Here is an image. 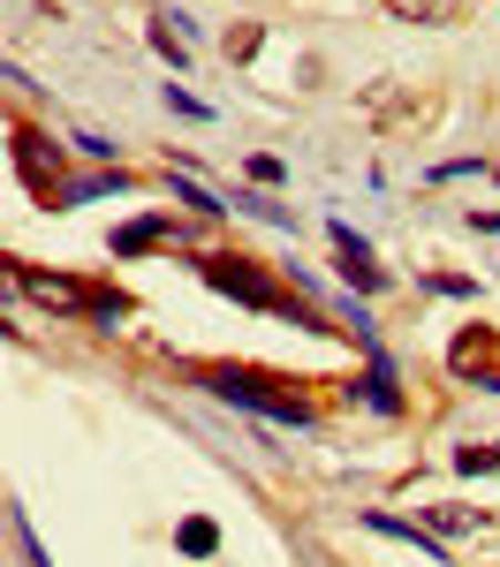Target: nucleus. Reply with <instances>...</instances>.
Instances as JSON below:
<instances>
[{
  "instance_id": "f257e3e1",
  "label": "nucleus",
  "mask_w": 500,
  "mask_h": 567,
  "mask_svg": "<svg viewBox=\"0 0 500 567\" xmlns=\"http://www.w3.org/2000/svg\"><path fill=\"white\" fill-rule=\"evenodd\" d=\"M197 386L227 401V409H251L258 424H280V432H318V409L304 393H288L273 371H251V363H205L197 371Z\"/></svg>"
},
{
  "instance_id": "f03ea898",
  "label": "nucleus",
  "mask_w": 500,
  "mask_h": 567,
  "mask_svg": "<svg viewBox=\"0 0 500 567\" xmlns=\"http://www.w3.org/2000/svg\"><path fill=\"white\" fill-rule=\"evenodd\" d=\"M8 296L39 303L45 318H91L99 310V288L69 280V272H39V265H8Z\"/></svg>"
},
{
  "instance_id": "7ed1b4c3",
  "label": "nucleus",
  "mask_w": 500,
  "mask_h": 567,
  "mask_svg": "<svg viewBox=\"0 0 500 567\" xmlns=\"http://www.w3.org/2000/svg\"><path fill=\"white\" fill-rule=\"evenodd\" d=\"M197 280H205L213 296H235L243 310H280V318H288V296H280V288H273V280H266L251 258H235V250H221V258H197Z\"/></svg>"
},
{
  "instance_id": "20e7f679",
  "label": "nucleus",
  "mask_w": 500,
  "mask_h": 567,
  "mask_svg": "<svg viewBox=\"0 0 500 567\" xmlns=\"http://www.w3.org/2000/svg\"><path fill=\"white\" fill-rule=\"evenodd\" d=\"M326 235H334V265H341L349 296H379V288H387V265L371 258V243H364L349 219H326Z\"/></svg>"
},
{
  "instance_id": "39448f33",
  "label": "nucleus",
  "mask_w": 500,
  "mask_h": 567,
  "mask_svg": "<svg viewBox=\"0 0 500 567\" xmlns=\"http://www.w3.org/2000/svg\"><path fill=\"white\" fill-rule=\"evenodd\" d=\"M16 175L31 182V189H39L45 205H53V197L69 189V167H61V144H53V136H39V130H16Z\"/></svg>"
},
{
  "instance_id": "423d86ee",
  "label": "nucleus",
  "mask_w": 500,
  "mask_h": 567,
  "mask_svg": "<svg viewBox=\"0 0 500 567\" xmlns=\"http://www.w3.org/2000/svg\"><path fill=\"white\" fill-rule=\"evenodd\" d=\"M349 401H364L371 416H402V379H395V355L387 349L364 355V379H349Z\"/></svg>"
},
{
  "instance_id": "0eeeda50",
  "label": "nucleus",
  "mask_w": 500,
  "mask_h": 567,
  "mask_svg": "<svg viewBox=\"0 0 500 567\" xmlns=\"http://www.w3.org/2000/svg\"><path fill=\"white\" fill-rule=\"evenodd\" d=\"M160 243H182V219L175 213H136L130 227H114V235H106V250H114V258H144V250H160Z\"/></svg>"
},
{
  "instance_id": "6e6552de",
  "label": "nucleus",
  "mask_w": 500,
  "mask_h": 567,
  "mask_svg": "<svg viewBox=\"0 0 500 567\" xmlns=\"http://www.w3.org/2000/svg\"><path fill=\"white\" fill-rule=\"evenodd\" d=\"M99 197H130V175L122 167H99V175H76L61 197H53V213H76V205H99Z\"/></svg>"
},
{
  "instance_id": "1a4fd4ad",
  "label": "nucleus",
  "mask_w": 500,
  "mask_h": 567,
  "mask_svg": "<svg viewBox=\"0 0 500 567\" xmlns=\"http://www.w3.org/2000/svg\"><path fill=\"white\" fill-rule=\"evenodd\" d=\"M364 529H371V537H395V545H417V553H425L432 567H448V545H440V537H432L425 523H395V515H364Z\"/></svg>"
},
{
  "instance_id": "9d476101",
  "label": "nucleus",
  "mask_w": 500,
  "mask_h": 567,
  "mask_svg": "<svg viewBox=\"0 0 500 567\" xmlns=\"http://www.w3.org/2000/svg\"><path fill=\"white\" fill-rule=\"evenodd\" d=\"M144 45H152V53H160V61H167V69H190V39H182V16L175 8H160V16H152V23H144Z\"/></svg>"
},
{
  "instance_id": "9b49d317",
  "label": "nucleus",
  "mask_w": 500,
  "mask_h": 567,
  "mask_svg": "<svg viewBox=\"0 0 500 567\" xmlns=\"http://www.w3.org/2000/svg\"><path fill=\"white\" fill-rule=\"evenodd\" d=\"M167 189H175V205H190L197 219H227V213H235L221 189H205V182L190 175V167H167Z\"/></svg>"
},
{
  "instance_id": "f8f14e48",
  "label": "nucleus",
  "mask_w": 500,
  "mask_h": 567,
  "mask_svg": "<svg viewBox=\"0 0 500 567\" xmlns=\"http://www.w3.org/2000/svg\"><path fill=\"white\" fill-rule=\"evenodd\" d=\"M227 205H235L243 219H266V227H280V235H296V227H304V219H296V205H280V197H266V189H235Z\"/></svg>"
},
{
  "instance_id": "ddd939ff",
  "label": "nucleus",
  "mask_w": 500,
  "mask_h": 567,
  "mask_svg": "<svg viewBox=\"0 0 500 567\" xmlns=\"http://www.w3.org/2000/svg\"><path fill=\"white\" fill-rule=\"evenodd\" d=\"M175 553H190V560H213V553H221V529L205 523V515H190V523L175 529Z\"/></svg>"
},
{
  "instance_id": "4468645a",
  "label": "nucleus",
  "mask_w": 500,
  "mask_h": 567,
  "mask_svg": "<svg viewBox=\"0 0 500 567\" xmlns=\"http://www.w3.org/2000/svg\"><path fill=\"white\" fill-rule=\"evenodd\" d=\"M425 523L440 529V537H470V529H486L478 507H425Z\"/></svg>"
},
{
  "instance_id": "2eb2a0df",
  "label": "nucleus",
  "mask_w": 500,
  "mask_h": 567,
  "mask_svg": "<svg viewBox=\"0 0 500 567\" xmlns=\"http://www.w3.org/2000/svg\"><path fill=\"white\" fill-rule=\"evenodd\" d=\"M387 16H395V23H440L448 0H387Z\"/></svg>"
},
{
  "instance_id": "dca6fc26",
  "label": "nucleus",
  "mask_w": 500,
  "mask_h": 567,
  "mask_svg": "<svg viewBox=\"0 0 500 567\" xmlns=\"http://www.w3.org/2000/svg\"><path fill=\"white\" fill-rule=\"evenodd\" d=\"M160 99H167V114H182V122H213V106H205V99H190L182 84H160Z\"/></svg>"
},
{
  "instance_id": "f3484780",
  "label": "nucleus",
  "mask_w": 500,
  "mask_h": 567,
  "mask_svg": "<svg viewBox=\"0 0 500 567\" xmlns=\"http://www.w3.org/2000/svg\"><path fill=\"white\" fill-rule=\"evenodd\" d=\"M455 470L462 477H486V470H500V446H455Z\"/></svg>"
},
{
  "instance_id": "a211bd4d",
  "label": "nucleus",
  "mask_w": 500,
  "mask_h": 567,
  "mask_svg": "<svg viewBox=\"0 0 500 567\" xmlns=\"http://www.w3.org/2000/svg\"><path fill=\"white\" fill-rule=\"evenodd\" d=\"M122 318H130V296H114V288H99V310H91V326H99V333H114Z\"/></svg>"
},
{
  "instance_id": "6ab92c4d",
  "label": "nucleus",
  "mask_w": 500,
  "mask_h": 567,
  "mask_svg": "<svg viewBox=\"0 0 500 567\" xmlns=\"http://www.w3.org/2000/svg\"><path fill=\"white\" fill-rule=\"evenodd\" d=\"M76 152L99 159V167H114V136H99V130H76Z\"/></svg>"
},
{
  "instance_id": "aec40b11",
  "label": "nucleus",
  "mask_w": 500,
  "mask_h": 567,
  "mask_svg": "<svg viewBox=\"0 0 500 567\" xmlns=\"http://www.w3.org/2000/svg\"><path fill=\"white\" fill-rule=\"evenodd\" d=\"M432 296H478V280H455V272H425Z\"/></svg>"
},
{
  "instance_id": "412c9836",
  "label": "nucleus",
  "mask_w": 500,
  "mask_h": 567,
  "mask_svg": "<svg viewBox=\"0 0 500 567\" xmlns=\"http://www.w3.org/2000/svg\"><path fill=\"white\" fill-rule=\"evenodd\" d=\"M251 182H266V189H280V182H288V167H280V159H266V152H258V159H251Z\"/></svg>"
},
{
  "instance_id": "4be33fe9",
  "label": "nucleus",
  "mask_w": 500,
  "mask_h": 567,
  "mask_svg": "<svg viewBox=\"0 0 500 567\" xmlns=\"http://www.w3.org/2000/svg\"><path fill=\"white\" fill-rule=\"evenodd\" d=\"M478 349H486V333H462V341H455V355H448V363H455V371H470V363H478Z\"/></svg>"
},
{
  "instance_id": "5701e85b",
  "label": "nucleus",
  "mask_w": 500,
  "mask_h": 567,
  "mask_svg": "<svg viewBox=\"0 0 500 567\" xmlns=\"http://www.w3.org/2000/svg\"><path fill=\"white\" fill-rule=\"evenodd\" d=\"M251 53H258V23H251V31H235V39H227V61H251Z\"/></svg>"
},
{
  "instance_id": "b1692460",
  "label": "nucleus",
  "mask_w": 500,
  "mask_h": 567,
  "mask_svg": "<svg viewBox=\"0 0 500 567\" xmlns=\"http://www.w3.org/2000/svg\"><path fill=\"white\" fill-rule=\"evenodd\" d=\"M455 175H486V159H448V167H432V182H455Z\"/></svg>"
},
{
  "instance_id": "393cba45",
  "label": "nucleus",
  "mask_w": 500,
  "mask_h": 567,
  "mask_svg": "<svg viewBox=\"0 0 500 567\" xmlns=\"http://www.w3.org/2000/svg\"><path fill=\"white\" fill-rule=\"evenodd\" d=\"M470 227H478V235H500V213H470Z\"/></svg>"
}]
</instances>
